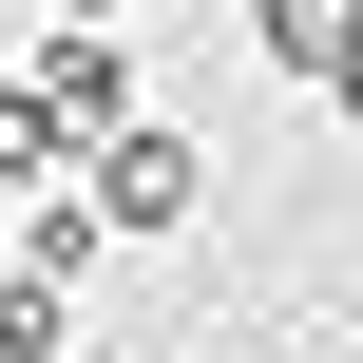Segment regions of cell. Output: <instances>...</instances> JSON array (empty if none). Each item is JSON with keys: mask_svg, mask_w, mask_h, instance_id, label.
<instances>
[{"mask_svg": "<svg viewBox=\"0 0 363 363\" xmlns=\"http://www.w3.org/2000/svg\"><path fill=\"white\" fill-rule=\"evenodd\" d=\"M19 115H38L57 153L134 134V38H115V19H57V38H38V77H19Z\"/></svg>", "mask_w": 363, "mask_h": 363, "instance_id": "obj_1", "label": "cell"}, {"mask_svg": "<svg viewBox=\"0 0 363 363\" xmlns=\"http://www.w3.org/2000/svg\"><path fill=\"white\" fill-rule=\"evenodd\" d=\"M191 191H211V153H191V134H153V115L77 153V211H96V230H191Z\"/></svg>", "mask_w": 363, "mask_h": 363, "instance_id": "obj_2", "label": "cell"}, {"mask_svg": "<svg viewBox=\"0 0 363 363\" xmlns=\"http://www.w3.org/2000/svg\"><path fill=\"white\" fill-rule=\"evenodd\" d=\"M249 57H268V77H345L363 57V0H249Z\"/></svg>", "mask_w": 363, "mask_h": 363, "instance_id": "obj_3", "label": "cell"}, {"mask_svg": "<svg viewBox=\"0 0 363 363\" xmlns=\"http://www.w3.org/2000/svg\"><path fill=\"white\" fill-rule=\"evenodd\" d=\"M96 249H115V230H96L77 191H38V211H19V287H57V306H77V268H96Z\"/></svg>", "mask_w": 363, "mask_h": 363, "instance_id": "obj_4", "label": "cell"}, {"mask_svg": "<svg viewBox=\"0 0 363 363\" xmlns=\"http://www.w3.org/2000/svg\"><path fill=\"white\" fill-rule=\"evenodd\" d=\"M57 325H77L57 287H0V363H77V345H57Z\"/></svg>", "mask_w": 363, "mask_h": 363, "instance_id": "obj_5", "label": "cell"}, {"mask_svg": "<svg viewBox=\"0 0 363 363\" xmlns=\"http://www.w3.org/2000/svg\"><path fill=\"white\" fill-rule=\"evenodd\" d=\"M19 172H77V153H57V134H38L19 96H0V191H19Z\"/></svg>", "mask_w": 363, "mask_h": 363, "instance_id": "obj_6", "label": "cell"}, {"mask_svg": "<svg viewBox=\"0 0 363 363\" xmlns=\"http://www.w3.org/2000/svg\"><path fill=\"white\" fill-rule=\"evenodd\" d=\"M325 96H345V115H363V57H345V77H325Z\"/></svg>", "mask_w": 363, "mask_h": 363, "instance_id": "obj_7", "label": "cell"}, {"mask_svg": "<svg viewBox=\"0 0 363 363\" xmlns=\"http://www.w3.org/2000/svg\"><path fill=\"white\" fill-rule=\"evenodd\" d=\"M57 19H115V0H57Z\"/></svg>", "mask_w": 363, "mask_h": 363, "instance_id": "obj_8", "label": "cell"}, {"mask_svg": "<svg viewBox=\"0 0 363 363\" xmlns=\"http://www.w3.org/2000/svg\"><path fill=\"white\" fill-rule=\"evenodd\" d=\"M77 363H115V345H77Z\"/></svg>", "mask_w": 363, "mask_h": 363, "instance_id": "obj_9", "label": "cell"}]
</instances>
